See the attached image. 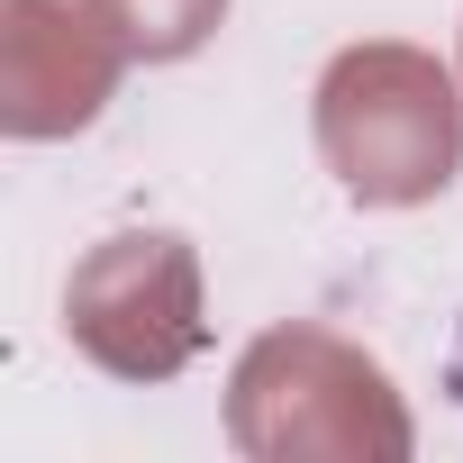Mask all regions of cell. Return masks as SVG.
Here are the masks:
<instances>
[{
	"instance_id": "obj_1",
	"label": "cell",
	"mask_w": 463,
	"mask_h": 463,
	"mask_svg": "<svg viewBox=\"0 0 463 463\" xmlns=\"http://www.w3.org/2000/svg\"><path fill=\"white\" fill-rule=\"evenodd\" d=\"M445 391H454V409H463V327H454V354H445Z\"/></svg>"
}]
</instances>
